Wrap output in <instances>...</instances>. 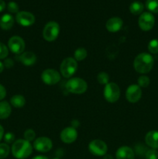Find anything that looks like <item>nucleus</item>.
I'll return each mask as SVG.
<instances>
[{"instance_id":"5701e85b","label":"nucleus","mask_w":158,"mask_h":159,"mask_svg":"<svg viewBox=\"0 0 158 159\" xmlns=\"http://www.w3.org/2000/svg\"><path fill=\"white\" fill-rule=\"evenodd\" d=\"M88 56V52L87 50L84 48H78L74 54V58L77 61H81L85 60Z\"/></svg>"},{"instance_id":"dca6fc26","label":"nucleus","mask_w":158,"mask_h":159,"mask_svg":"<svg viewBox=\"0 0 158 159\" xmlns=\"http://www.w3.org/2000/svg\"><path fill=\"white\" fill-rule=\"evenodd\" d=\"M16 58L26 66H30L34 65L37 61V56L32 51H26L19 54Z\"/></svg>"},{"instance_id":"a19ab883","label":"nucleus","mask_w":158,"mask_h":159,"mask_svg":"<svg viewBox=\"0 0 158 159\" xmlns=\"http://www.w3.org/2000/svg\"><path fill=\"white\" fill-rule=\"evenodd\" d=\"M54 159H60V158H54Z\"/></svg>"},{"instance_id":"2f4dec72","label":"nucleus","mask_w":158,"mask_h":159,"mask_svg":"<svg viewBox=\"0 0 158 159\" xmlns=\"http://www.w3.org/2000/svg\"><path fill=\"white\" fill-rule=\"evenodd\" d=\"M9 54V49L4 43L0 42V59H5Z\"/></svg>"},{"instance_id":"4c0bfd02","label":"nucleus","mask_w":158,"mask_h":159,"mask_svg":"<svg viewBox=\"0 0 158 159\" xmlns=\"http://www.w3.org/2000/svg\"><path fill=\"white\" fill-rule=\"evenodd\" d=\"M32 159H49V158L46 156H43V155H37V156H35Z\"/></svg>"},{"instance_id":"c756f323","label":"nucleus","mask_w":158,"mask_h":159,"mask_svg":"<svg viewBox=\"0 0 158 159\" xmlns=\"http://www.w3.org/2000/svg\"><path fill=\"white\" fill-rule=\"evenodd\" d=\"M7 9L11 13H18L19 12V6L16 2L12 1L8 3Z\"/></svg>"},{"instance_id":"473e14b6","label":"nucleus","mask_w":158,"mask_h":159,"mask_svg":"<svg viewBox=\"0 0 158 159\" xmlns=\"http://www.w3.org/2000/svg\"><path fill=\"white\" fill-rule=\"evenodd\" d=\"M3 137H4V141L6 144H13L15 142V134L12 132H8L5 134Z\"/></svg>"},{"instance_id":"39448f33","label":"nucleus","mask_w":158,"mask_h":159,"mask_svg":"<svg viewBox=\"0 0 158 159\" xmlns=\"http://www.w3.org/2000/svg\"><path fill=\"white\" fill-rule=\"evenodd\" d=\"M120 89L115 82H108L105 85L103 89V96L105 100L108 102H116L120 97Z\"/></svg>"},{"instance_id":"6e6552de","label":"nucleus","mask_w":158,"mask_h":159,"mask_svg":"<svg viewBox=\"0 0 158 159\" xmlns=\"http://www.w3.org/2000/svg\"><path fill=\"white\" fill-rule=\"evenodd\" d=\"M8 47L13 54L19 55L23 53L26 48V44H25L24 40L20 36H13L8 41Z\"/></svg>"},{"instance_id":"58836bf2","label":"nucleus","mask_w":158,"mask_h":159,"mask_svg":"<svg viewBox=\"0 0 158 159\" xmlns=\"http://www.w3.org/2000/svg\"><path fill=\"white\" fill-rule=\"evenodd\" d=\"M4 65H3L2 62L0 61V73H2L3 71V70H4Z\"/></svg>"},{"instance_id":"b1692460","label":"nucleus","mask_w":158,"mask_h":159,"mask_svg":"<svg viewBox=\"0 0 158 159\" xmlns=\"http://www.w3.org/2000/svg\"><path fill=\"white\" fill-rule=\"evenodd\" d=\"M146 7L150 12L158 13V0H147Z\"/></svg>"},{"instance_id":"1a4fd4ad","label":"nucleus","mask_w":158,"mask_h":159,"mask_svg":"<svg viewBox=\"0 0 158 159\" xmlns=\"http://www.w3.org/2000/svg\"><path fill=\"white\" fill-rule=\"evenodd\" d=\"M41 80L48 85H53L58 83L60 80V74L56 70L48 68L44 70L41 74Z\"/></svg>"},{"instance_id":"a878e982","label":"nucleus","mask_w":158,"mask_h":159,"mask_svg":"<svg viewBox=\"0 0 158 159\" xmlns=\"http://www.w3.org/2000/svg\"><path fill=\"white\" fill-rule=\"evenodd\" d=\"M97 81L101 84V85H106L109 82V75H108V73L102 72L99 73L97 75Z\"/></svg>"},{"instance_id":"7c9ffc66","label":"nucleus","mask_w":158,"mask_h":159,"mask_svg":"<svg viewBox=\"0 0 158 159\" xmlns=\"http://www.w3.org/2000/svg\"><path fill=\"white\" fill-rule=\"evenodd\" d=\"M146 159H158V152L156 149H149L145 154Z\"/></svg>"},{"instance_id":"0eeeda50","label":"nucleus","mask_w":158,"mask_h":159,"mask_svg":"<svg viewBox=\"0 0 158 159\" xmlns=\"http://www.w3.org/2000/svg\"><path fill=\"white\" fill-rule=\"evenodd\" d=\"M88 150L94 156H104L106 155L108 146L102 140L95 139L91 141L88 144Z\"/></svg>"},{"instance_id":"ddd939ff","label":"nucleus","mask_w":158,"mask_h":159,"mask_svg":"<svg viewBox=\"0 0 158 159\" xmlns=\"http://www.w3.org/2000/svg\"><path fill=\"white\" fill-rule=\"evenodd\" d=\"M15 20L22 26H30L34 24L36 18L33 13L26 11L19 12L15 16Z\"/></svg>"},{"instance_id":"e433bc0d","label":"nucleus","mask_w":158,"mask_h":159,"mask_svg":"<svg viewBox=\"0 0 158 159\" xmlns=\"http://www.w3.org/2000/svg\"><path fill=\"white\" fill-rule=\"evenodd\" d=\"M3 136H4V129H3L2 126L0 125V141L2 139Z\"/></svg>"},{"instance_id":"ea45409f","label":"nucleus","mask_w":158,"mask_h":159,"mask_svg":"<svg viewBox=\"0 0 158 159\" xmlns=\"http://www.w3.org/2000/svg\"><path fill=\"white\" fill-rule=\"evenodd\" d=\"M104 158H103V159H113V158H112V155H104Z\"/></svg>"},{"instance_id":"393cba45","label":"nucleus","mask_w":158,"mask_h":159,"mask_svg":"<svg viewBox=\"0 0 158 159\" xmlns=\"http://www.w3.org/2000/svg\"><path fill=\"white\" fill-rule=\"evenodd\" d=\"M10 152V148L6 143L0 144V159L7 158Z\"/></svg>"},{"instance_id":"4468645a","label":"nucleus","mask_w":158,"mask_h":159,"mask_svg":"<svg viewBox=\"0 0 158 159\" xmlns=\"http://www.w3.org/2000/svg\"><path fill=\"white\" fill-rule=\"evenodd\" d=\"M60 140L65 144H71L77 138V131L75 127H68L62 130L60 134Z\"/></svg>"},{"instance_id":"72a5a7b5","label":"nucleus","mask_w":158,"mask_h":159,"mask_svg":"<svg viewBox=\"0 0 158 159\" xmlns=\"http://www.w3.org/2000/svg\"><path fill=\"white\" fill-rule=\"evenodd\" d=\"M3 65H4V67H6V68H12V66H13L14 62H13V61H12L11 58H7V59H6V60H5Z\"/></svg>"},{"instance_id":"bb28decb","label":"nucleus","mask_w":158,"mask_h":159,"mask_svg":"<svg viewBox=\"0 0 158 159\" xmlns=\"http://www.w3.org/2000/svg\"><path fill=\"white\" fill-rule=\"evenodd\" d=\"M148 50L151 54H158V39H153L149 42Z\"/></svg>"},{"instance_id":"7ed1b4c3","label":"nucleus","mask_w":158,"mask_h":159,"mask_svg":"<svg viewBox=\"0 0 158 159\" xmlns=\"http://www.w3.org/2000/svg\"><path fill=\"white\" fill-rule=\"evenodd\" d=\"M66 89L69 93L81 95L85 93L88 89V84L81 78H71L66 82Z\"/></svg>"},{"instance_id":"f03ea898","label":"nucleus","mask_w":158,"mask_h":159,"mask_svg":"<svg viewBox=\"0 0 158 159\" xmlns=\"http://www.w3.org/2000/svg\"><path fill=\"white\" fill-rule=\"evenodd\" d=\"M33 148L30 142L25 139H19L12 144V154L17 159L27 158L32 154Z\"/></svg>"},{"instance_id":"4be33fe9","label":"nucleus","mask_w":158,"mask_h":159,"mask_svg":"<svg viewBox=\"0 0 158 159\" xmlns=\"http://www.w3.org/2000/svg\"><path fill=\"white\" fill-rule=\"evenodd\" d=\"M144 9V6L140 2H133L129 6V11L133 15H141Z\"/></svg>"},{"instance_id":"f704fd0d","label":"nucleus","mask_w":158,"mask_h":159,"mask_svg":"<svg viewBox=\"0 0 158 159\" xmlns=\"http://www.w3.org/2000/svg\"><path fill=\"white\" fill-rule=\"evenodd\" d=\"M6 96V89L2 85L0 84V101L2 100Z\"/></svg>"},{"instance_id":"c85d7f7f","label":"nucleus","mask_w":158,"mask_h":159,"mask_svg":"<svg viewBox=\"0 0 158 159\" xmlns=\"http://www.w3.org/2000/svg\"><path fill=\"white\" fill-rule=\"evenodd\" d=\"M23 136H24V139L26 141L30 142L36 139V132L33 129H27L25 130Z\"/></svg>"},{"instance_id":"a211bd4d","label":"nucleus","mask_w":158,"mask_h":159,"mask_svg":"<svg viewBox=\"0 0 158 159\" xmlns=\"http://www.w3.org/2000/svg\"><path fill=\"white\" fill-rule=\"evenodd\" d=\"M145 142L149 147L153 149H158V131L150 130L146 134Z\"/></svg>"},{"instance_id":"c9c22d12","label":"nucleus","mask_w":158,"mask_h":159,"mask_svg":"<svg viewBox=\"0 0 158 159\" xmlns=\"http://www.w3.org/2000/svg\"><path fill=\"white\" fill-rule=\"evenodd\" d=\"M6 9V2L3 0H0V12Z\"/></svg>"},{"instance_id":"9d476101","label":"nucleus","mask_w":158,"mask_h":159,"mask_svg":"<svg viewBox=\"0 0 158 159\" xmlns=\"http://www.w3.org/2000/svg\"><path fill=\"white\" fill-rule=\"evenodd\" d=\"M155 23V18L151 12H143L139 17L138 24L139 28L143 31H149L153 27Z\"/></svg>"},{"instance_id":"412c9836","label":"nucleus","mask_w":158,"mask_h":159,"mask_svg":"<svg viewBox=\"0 0 158 159\" xmlns=\"http://www.w3.org/2000/svg\"><path fill=\"white\" fill-rule=\"evenodd\" d=\"M10 103L15 108H22L26 104V99L22 95H15L10 99Z\"/></svg>"},{"instance_id":"6ab92c4d","label":"nucleus","mask_w":158,"mask_h":159,"mask_svg":"<svg viewBox=\"0 0 158 159\" xmlns=\"http://www.w3.org/2000/svg\"><path fill=\"white\" fill-rule=\"evenodd\" d=\"M14 18L10 14H4L0 19V27L4 30H9L13 26Z\"/></svg>"},{"instance_id":"aec40b11","label":"nucleus","mask_w":158,"mask_h":159,"mask_svg":"<svg viewBox=\"0 0 158 159\" xmlns=\"http://www.w3.org/2000/svg\"><path fill=\"white\" fill-rule=\"evenodd\" d=\"M12 113L10 104L6 101L0 102V120L7 119Z\"/></svg>"},{"instance_id":"9b49d317","label":"nucleus","mask_w":158,"mask_h":159,"mask_svg":"<svg viewBox=\"0 0 158 159\" xmlns=\"http://www.w3.org/2000/svg\"><path fill=\"white\" fill-rule=\"evenodd\" d=\"M33 147L37 152L45 153L50 152L52 149L53 142L50 138L46 137H40L34 140Z\"/></svg>"},{"instance_id":"f3484780","label":"nucleus","mask_w":158,"mask_h":159,"mask_svg":"<svg viewBox=\"0 0 158 159\" xmlns=\"http://www.w3.org/2000/svg\"><path fill=\"white\" fill-rule=\"evenodd\" d=\"M116 159H134L135 154L133 149L128 146H122L116 153Z\"/></svg>"},{"instance_id":"f257e3e1","label":"nucleus","mask_w":158,"mask_h":159,"mask_svg":"<svg viewBox=\"0 0 158 159\" xmlns=\"http://www.w3.org/2000/svg\"><path fill=\"white\" fill-rule=\"evenodd\" d=\"M154 65V59L153 56L148 53L139 54L133 61V68L140 74L150 72Z\"/></svg>"},{"instance_id":"20e7f679","label":"nucleus","mask_w":158,"mask_h":159,"mask_svg":"<svg viewBox=\"0 0 158 159\" xmlns=\"http://www.w3.org/2000/svg\"><path fill=\"white\" fill-rule=\"evenodd\" d=\"M77 70V61L74 57H66L60 65V74L64 78H71Z\"/></svg>"},{"instance_id":"f8f14e48","label":"nucleus","mask_w":158,"mask_h":159,"mask_svg":"<svg viewBox=\"0 0 158 159\" xmlns=\"http://www.w3.org/2000/svg\"><path fill=\"white\" fill-rule=\"evenodd\" d=\"M142 97V89L138 85H130L125 91V98L127 101L132 103L138 102Z\"/></svg>"},{"instance_id":"423d86ee","label":"nucleus","mask_w":158,"mask_h":159,"mask_svg":"<svg viewBox=\"0 0 158 159\" xmlns=\"http://www.w3.org/2000/svg\"><path fill=\"white\" fill-rule=\"evenodd\" d=\"M60 34V25L55 21L48 22L43 30V37L45 40L52 42L58 37Z\"/></svg>"},{"instance_id":"cd10ccee","label":"nucleus","mask_w":158,"mask_h":159,"mask_svg":"<svg viewBox=\"0 0 158 159\" xmlns=\"http://www.w3.org/2000/svg\"><path fill=\"white\" fill-rule=\"evenodd\" d=\"M138 82V85H139L140 88H147V86H149L150 85V78L147 75H141L139 76V79L137 80Z\"/></svg>"},{"instance_id":"2eb2a0df","label":"nucleus","mask_w":158,"mask_h":159,"mask_svg":"<svg viewBox=\"0 0 158 159\" xmlns=\"http://www.w3.org/2000/svg\"><path fill=\"white\" fill-rule=\"evenodd\" d=\"M123 26V21L119 17H112L106 22L105 27L110 33H116L120 30Z\"/></svg>"}]
</instances>
